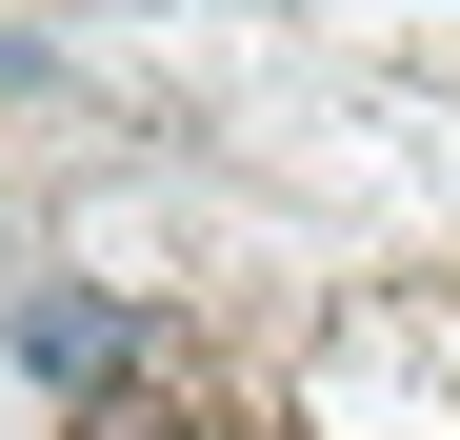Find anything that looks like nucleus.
Masks as SVG:
<instances>
[{
  "mask_svg": "<svg viewBox=\"0 0 460 440\" xmlns=\"http://www.w3.org/2000/svg\"><path fill=\"white\" fill-rule=\"evenodd\" d=\"M21 381H60V400H120V381H140V321L101 301V280H21Z\"/></svg>",
  "mask_w": 460,
  "mask_h": 440,
  "instance_id": "nucleus-1",
  "label": "nucleus"
},
{
  "mask_svg": "<svg viewBox=\"0 0 460 440\" xmlns=\"http://www.w3.org/2000/svg\"><path fill=\"white\" fill-rule=\"evenodd\" d=\"M81 440H200V400H161V381H120V400H81Z\"/></svg>",
  "mask_w": 460,
  "mask_h": 440,
  "instance_id": "nucleus-2",
  "label": "nucleus"
}]
</instances>
